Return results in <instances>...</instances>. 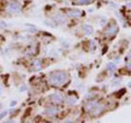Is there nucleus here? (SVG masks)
Wrapping results in <instances>:
<instances>
[{"label":"nucleus","mask_w":131,"mask_h":123,"mask_svg":"<svg viewBox=\"0 0 131 123\" xmlns=\"http://www.w3.org/2000/svg\"><path fill=\"white\" fill-rule=\"evenodd\" d=\"M7 114H8V111H7V110H6V111H3L2 113H1V116H0V118H1V119H3L6 116H7Z\"/></svg>","instance_id":"17"},{"label":"nucleus","mask_w":131,"mask_h":123,"mask_svg":"<svg viewBox=\"0 0 131 123\" xmlns=\"http://www.w3.org/2000/svg\"><path fill=\"white\" fill-rule=\"evenodd\" d=\"M68 80V74L63 71H55L49 75L48 82L54 86H60L64 84Z\"/></svg>","instance_id":"1"},{"label":"nucleus","mask_w":131,"mask_h":123,"mask_svg":"<svg viewBox=\"0 0 131 123\" xmlns=\"http://www.w3.org/2000/svg\"><path fill=\"white\" fill-rule=\"evenodd\" d=\"M21 5H20L18 1H10L7 5V11L10 14H17V13H20L21 12Z\"/></svg>","instance_id":"2"},{"label":"nucleus","mask_w":131,"mask_h":123,"mask_svg":"<svg viewBox=\"0 0 131 123\" xmlns=\"http://www.w3.org/2000/svg\"><path fill=\"white\" fill-rule=\"evenodd\" d=\"M15 105H17V101H12L10 106H11V107H13V106H15Z\"/></svg>","instance_id":"24"},{"label":"nucleus","mask_w":131,"mask_h":123,"mask_svg":"<svg viewBox=\"0 0 131 123\" xmlns=\"http://www.w3.org/2000/svg\"><path fill=\"white\" fill-rule=\"evenodd\" d=\"M127 69H128L129 71H131V62H128V63H127Z\"/></svg>","instance_id":"21"},{"label":"nucleus","mask_w":131,"mask_h":123,"mask_svg":"<svg viewBox=\"0 0 131 123\" xmlns=\"http://www.w3.org/2000/svg\"><path fill=\"white\" fill-rule=\"evenodd\" d=\"M64 102H66L68 106H73V105H75V102H76V98L73 97V96H69V97H67L66 99H64Z\"/></svg>","instance_id":"9"},{"label":"nucleus","mask_w":131,"mask_h":123,"mask_svg":"<svg viewBox=\"0 0 131 123\" xmlns=\"http://www.w3.org/2000/svg\"><path fill=\"white\" fill-rule=\"evenodd\" d=\"M20 90H21V92H24V90H26V87H25V85H23V86H22V87L20 88Z\"/></svg>","instance_id":"23"},{"label":"nucleus","mask_w":131,"mask_h":123,"mask_svg":"<svg viewBox=\"0 0 131 123\" xmlns=\"http://www.w3.org/2000/svg\"><path fill=\"white\" fill-rule=\"evenodd\" d=\"M81 14H82V12L80 11V10H78V9H72V10H69V11L67 12L68 17H70V18H76V19L81 17Z\"/></svg>","instance_id":"6"},{"label":"nucleus","mask_w":131,"mask_h":123,"mask_svg":"<svg viewBox=\"0 0 131 123\" xmlns=\"http://www.w3.org/2000/svg\"><path fill=\"white\" fill-rule=\"evenodd\" d=\"M6 26H7V23H6V22L0 21V27H6Z\"/></svg>","instance_id":"18"},{"label":"nucleus","mask_w":131,"mask_h":123,"mask_svg":"<svg viewBox=\"0 0 131 123\" xmlns=\"http://www.w3.org/2000/svg\"><path fill=\"white\" fill-rule=\"evenodd\" d=\"M126 60H128V61H130V60H131V51L129 52L128 54H127V57H126Z\"/></svg>","instance_id":"19"},{"label":"nucleus","mask_w":131,"mask_h":123,"mask_svg":"<svg viewBox=\"0 0 131 123\" xmlns=\"http://www.w3.org/2000/svg\"><path fill=\"white\" fill-rule=\"evenodd\" d=\"M91 2H92V0H76V3L78 5H82V6L90 5Z\"/></svg>","instance_id":"14"},{"label":"nucleus","mask_w":131,"mask_h":123,"mask_svg":"<svg viewBox=\"0 0 131 123\" xmlns=\"http://www.w3.org/2000/svg\"><path fill=\"white\" fill-rule=\"evenodd\" d=\"M93 97H94V94H87V95H86V98H87V99L93 98Z\"/></svg>","instance_id":"20"},{"label":"nucleus","mask_w":131,"mask_h":123,"mask_svg":"<svg viewBox=\"0 0 131 123\" xmlns=\"http://www.w3.org/2000/svg\"><path fill=\"white\" fill-rule=\"evenodd\" d=\"M54 21H55L56 23L63 24V23H66V17L60 14V13H57V14L54 15Z\"/></svg>","instance_id":"7"},{"label":"nucleus","mask_w":131,"mask_h":123,"mask_svg":"<svg viewBox=\"0 0 131 123\" xmlns=\"http://www.w3.org/2000/svg\"><path fill=\"white\" fill-rule=\"evenodd\" d=\"M107 68L110 71H115V70H116V63H115V62H109V63L107 64Z\"/></svg>","instance_id":"15"},{"label":"nucleus","mask_w":131,"mask_h":123,"mask_svg":"<svg viewBox=\"0 0 131 123\" xmlns=\"http://www.w3.org/2000/svg\"><path fill=\"white\" fill-rule=\"evenodd\" d=\"M57 108H55V107H48V108L45 109V111H44V114H46V116H54V114L57 113Z\"/></svg>","instance_id":"8"},{"label":"nucleus","mask_w":131,"mask_h":123,"mask_svg":"<svg viewBox=\"0 0 131 123\" xmlns=\"http://www.w3.org/2000/svg\"><path fill=\"white\" fill-rule=\"evenodd\" d=\"M44 23H45L47 26H49V27H56V22L52 21V20H45Z\"/></svg>","instance_id":"13"},{"label":"nucleus","mask_w":131,"mask_h":123,"mask_svg":"<svg viewBox=\"0 0 131 123\" xmlns=\"http://www.w3.org/2000/svg\"><path fill=\"white\" fill-rule=\"evenodd\" d=\"M117 32H118V26H117V25H112V26H109V27H108V29L104 32L105 37H107V38L114 37V36L117 34Z\"/></svg>","instance_id":"3"},{"label":"nucleus","mask_w":131,"mask_h":123,"mask_svg":"<svg viewBox=\"0 0 131 123\" xmlns=\"http://www.w3.org/2000/svg\"><path fill=\"white\" fill-rule=\"evenodd\" d=\"M120 82H121V81H120V80H115L114 82H112V84H119Z\"/></svg>","instance_id":"22"},{"label":"nucleus","mask_w":131,"mask_h":123,"mask_svg":"<svg viewBox=\"0 0 131 123\" xmlns=\"http://www.w3.org/2000/svg\"><path fill=\"white\" fill-rule=\"evenodd\" d=\"M33 66L35 70H42V61L39 59H36L33 61Z\"/></svg>","instance_id":"12"},{"label":"nucleus","mask_w":131,"mask_h":123,"mask_svg":"<svg viewBox=\"0 0 131 123\" xmlns=\"http://www.w3.org/2000/svg\"><path fill=\"white\" fill-rule=\"evenodd\" d=\"M0 108H1V104H0Z\"/></svg>","instance_id":"26"},{"label":"nucleus","mask_w":131,"mask_h":123,"mask_svg":"<svg viewBox=\"0 0 131 123\" xmlns=\"http://www.w3.org/2000/svg\"><path fill=\"white\" fill-rule=\"evenodd\" d=\"M127 6H128V7L131 9V2H127Z\"/></svg>","instance_id":"25"},{"label":"nucleus","mask_w":131,"mask_h":123,"mask_svg":"<svg viewBox=\"0 0 131 123\" xmlns=\"http://www.w3.org/2000/svg\"><path fill=\"white\" fill-rule=\"evenodd\" d=\"M90 48L91 49H95L96 48V44H95V41H93V40H92V41H90Z\"/></svg>","instance_id":"16"},{"label":"nucleus","mask_w":131,"mask_h":123,"mask_svg":"<svg viewBox=\"0 0 131 123\" xmlns=\"http://www.w3.org/2000/svg\"><path fill=\"white\" fill-rule=\"evenodd\" d=\"M104 109H105V106H104V105L97 104L95 108H94L93 110H91L90 112H91V114H92L93 117H98V116H100V114L103 112V110H104Z\"/></svg>","instance_id":"5"},{"label":"nucleus","mask_w":131,"mask_h":123,"mask_svg":"<svg viewBox=\"0 0 131 123\" xmlns=\"http://www.w3.org/2000/svg\"><path fill=\"white\" fill-rule=\"evenodd\" d=\"M63 95L61 94V93H55V94H52L51 96H50V100H51L54 104H61L62 101H63Z\"/></svg>","instance_id":"4"},{"label":"nucleus","mask_w":131,"mask_h":123,"mask_svg":"<svg viewBox=\"0 0 131 123\" xmlns=\"http://www.w3.org/2000/svg\"><path fill=\"white\" fill-rule=\"evenodd\" d=\"M96 105H97V102L95 101V100H91V101H88L87 104H86V110L87 111H91V110H93L94 108L96 107Z\"/></svg>","instance_id":"11"},{"label":"nucleus","mask_w":131,"mask_h":123,"mask_svg":"<svg viewBox=\"0 0 131 123\" xmlns=\"http://www.w3.org/2000/svg\"><path fill=\"white\" fill-rule=\"evenodd\" d=\"M83 31L85 32L86 35H92L94 32L93 27H92V25H88V24H85V25L83 26Z\"/></svg>","instance_id":"10"}]
</instances>
